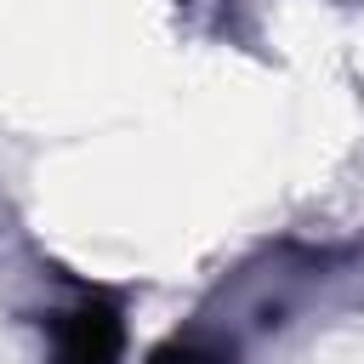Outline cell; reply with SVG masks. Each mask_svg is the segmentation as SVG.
I'll return each mask as SVG.
<instances>
[{
  "label": "cell",
  "instance_id": "7a4b0ae2",
  "mask_svg": "<svg viewBox=\"0 0 364 364\" xmlns=\"http://www.w3.org/2000/svg\"><path fill=\"white\" fill-rule=\"evenodd\" d=\"M154 364H222V353L193 347V341H171V347H159V353H154Z\"/></svg>",
  "mask_w": 364,
  "mask_h": 364
},
{
  "label": "cell",
  "instance_id": "6da1fadb",
  "mask_svg": "<svg viewBox=\"0 0 364 364\" xmlns=\"http://www.w3.org/2000/svg\"><path fill=\"white\" fill-rule=\"evenodd\" d=\"M119 307L108 296H85L80 307L57 313V364H119Z\"/></svg>",
  "mask_w": 364,
  "mask_h": 364
}]
</instances>
